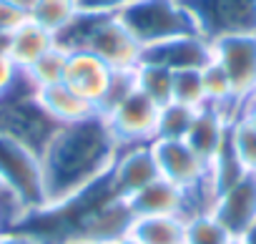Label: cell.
I'll return each instance as SVG.
<instances>
[{
	"mask_svg": "<svg viewBox=\"0 0 256 244\" xmlns=\"http://www.w3.org/2000/svg\"><path fill=\"white\" fill-rule=\"evenodd\" d=\"M6 229V224H3V216H0V231H3Z\"/></svg>",
	"mask_w": 256,
	"mask_h": 244,
	"instance_id": "obj_34",
	"label": "cell"
},
{
	"mask_svg": "<svg viewBox=\"0 0 256 244\" xmlns=\"http://www.w3.org/2000/svg\"><path fill=\"white\" fill-rule=\"evenodd\" d=\"M158 111H161V106L134 86L100 116L106 118L116 144L120 149H126V146L151 144L156 139Z\"/></svg>",
	"mask_w": 256,
	"mask_h": 244,
	"instance_id": "obj_7",
	"label": "cell"
},
{
	"mask_svg": "<svg viewBox=\"0 0 256 244\" xmlns=\"http://www.w3.org/2000/svg\"><path fill=\"white\" fill-rule=\"evenodd\" d=\"M206 41L256 33V0H184Z\"/></svg>",
	"mask_w": 256,
	"mask_h": 244,
	"instance_id": "obj_8",
	"label": "cell"
},
{
	"mask_svg": "<svg viewBox=\"0 0 256 244\" xmlns=\"http://www.w3.org/2000/svg\"><path fill=\"white\" fill-rule=\"evenodd\" d=\"M141 61L161 63L168 71L204 68L206 63L214 61V48H211V41H206L204 36L194 33V36H181V38L144 48V58Z\"/></svg>",
	"mask_w": 256,
	"mask_h": 244,
	"instance_id": "obj_12",
	"label": "cell"
},
{
	"mask_svg": "<svg viewBox=\"0 0 256 244\" xmlns=\"http://www.w3.org/2000/svg\"><path fill=\"white\" fill-rule=\"evenodd\" d=\"M226 244H244V241H241V236H231Z\"/></svg>",
	"mask_w": 256,
	"mask_h": 244,
	"instance_id": "obj_33",
	"label": "cell"
},
{
	"mask_svg": "<svg viewBox=\"0 0 256 244\" xmlns=\"http://www.w3.org/2000/svg\"><path fill=\"white\" fill-rule=\"evenodd\" d=\"M128 236L136 244H184L186 216H136Z\"/></svg>",
	"mask_w": 256,
	"mask_h": 244,
	"instance_id": "obj_17",
	"label": "cell"
},
{
	"mask_svg": "<svg viewBox=\"0 0 256 244\" xmlns=\"http://www.w3.org/2000/svg\"><path fill=\"white\" fill-rule=\"evenodd\" d=\"M80 16L78 0H33L28 6V21L50 31L56 38L70 28V23Z\"/></svg>",
	"mask_w": 256,
	"mask_h": 244,
	"instance_id": "obj_18",
	"label": "cell"
},
{
	"mask_svg": "<svg viewBox=\"0 0 256 244\" xmlns=\"http://www.w3.org/2000/svg\"><path fill=\"white\" fill-rule=\"evenodd\" d=\"M63 83L86 98L98 113H106L120 96L134 88V73H116L86 48H68Z\"/></svg>",
	"mask_w": 256,
	"mask_h": 244,
	"instance_id": "obj_4",
	"label": "cell"
},
{
	"mask_svg": "<svg viewBox=\"0 0 256 244\" xmlns=\"http://www.w3.org/2000/svg\"><path fill=\"white\" fill-rule=\"evenodd\" d=\"M56 244H98V241H90V239H86V236H66V239H60V241H56Z\"/></svg>",
	"mask_w": 256,
	"mask_h": 244,
	"instance_id": "obj_30",
	"label": "cell"
},
{
	"mask_svg": "<svg viewBox=\"0 0 256 244\" xmlns=\"http://www.w3.org/2000/svg\"><path fill=\"white\" fill-rule=\"evenodd\" d=\"M118 151L120 146L100 113L60 126L40 154L48 196L46 209L60 206L103 181Z\"/></svg>",
	"mask_w": 256,
	"mask_h": 244,
	"instance_id": "obj_1",
	"label": "cell"
},
{
	"mask_svg": "<svg viewBox=\"0 0 256 244\" xmlns=\"http://www.w3.org/2000/svg\"><path fill=\"white\" fill-rule=\"evenodd\" d=\"M36 101L40 103V108L56 121L58 126H68V124H78L90 116H96L98 111L80 98L73 88H68L66 83H56L48 88H38L36 91Z\"/></svg>",
	"mask_w": 256,
	"mask_h": 244,
	"instance_id": "obj_15",
	"label": "cell"
},
{
	"mask_svg": "<svg viewBox=\"0 0 256 244\" xmlns=\"http://www.w3.org/2000/svg\"><path fill=\"white\" fill-rule=\"evenodd\" d=\"M241 241H244V244H256V224H254L248 231L241 234Z\"/></svg>",
	"mask_w": 256,
	"mask_h": 244,
	"instance_id": "obj_31",
	"label": "cell"
},
{
	"mask_svg": "<svg viewBox=\"0 0 256 244\" xmlns=\"http://www.w3.org/2000/svg\"><path fill=\"white\" fill-rule=\"evenodd\" d=\"M20 81V68L10 61L6 48H0V96H6Z\"/></svg>",
	"mask_w": 256,
	"mask_h": 244,
	"instance_id": "obj_27",
	"label": "cell"
},
{
	"mask_svg": "<svg viewBox=\"0 0 256 244\" xmlns=\"http://www.w3.org/2000/svg\"><path fill=\"white\" fill-rule=\"evenodd\" d=\"M66 63H68V48L60 46V43H56L48 53H43L36 63H30L23 71V78L28 81V86L33 91L48 88V86H56V83H63Z\"/></svg>",
	"mask_w": 256,
	"mask_h": 244,
	"instance_id": "obj_19",
	"label": "cell"
},
{
	"mask_svg": "<svg viewBox=\"0 0 256 244\" xmlns=\"http://www.w3.org/2000/svg\"><path fill=\"white\" fill-rule=\"evenodd\" d=\"M58 129L60 126L36 101V91L28 86V81L23 86V71H20V81L6 96H0V134L43 154V149L48 146V141Z\"/></svg>",
	"mask_w": 256,
	"mask_h": 244,
	"instance_id": "obj_5",
	"label": "cell"
},
{
	"mask_svg": "<svg viewBox=\"0 0 256 244\" xmlns=\"http://www.w3.org/2000/svg\"><path fill=\"white\" fill-rule=\"evenodd\" d=\"M116 16L144 48L198 33V26L184 0H138Z\"/></svg>",
	"mask_w": 256,
	"mask_h": 244,
	"instance_id": "obj_3",
	"label": "cell"
},
{
	"mask_svg": "<svg viewBox=\"0 0 256 244\" xmlns=\"http://www.w3.org/2000/svg\"><path fill=\"white\" fill-rule=\"evenodd\" d=\"M0 184L23 201L28 216L43 211L48 204L40 154L6 134H0Z\"/></svg>",
	"mask_w": 256,
	"mask_h": 244,
	"instance_id": "obj_6",
	"label": "cell"
},
{
	"mask_svg": "<svg viewBox=\"0 0 256 244\" xmlns=\"http://www.w3.org/2000/svg\"><path fill=\"white\" fill-rule=\"evenodd\" d=\"M66 48H86L98 56L116 73H134L144 58V46L123 26L118 16H88L80 13L70 28L58 36Z\"/></svg>",
	"mask_w": 256,
	"mask_h": 244,
	"instance_id": "obj_2",
	"label": "cell"
},
{
	"mask_svg": "<svg viewBox=\"0 0 256 244\" xmlns=\"http://www.w3.org/2000/svg\"><path fill=\"white\" fill-rule=\"evenodd\" d=\"M228 124H231V121H228L221 111H216V108H211V106H204V108L196 111L194 124H191V129H188V134H186L184 141H186L206 164H211L214 156L221 151L226 136H228Z\"/></svg>",
	"mask_w": 256,
	"mask_h": 244,
	"instance_id": "obj_14",
	"label": "cell"
},
{
	"mask_svg": "<svg viewBox=\"0 0 256 244\" xmlns=\"http://www.w3.org/2000/svg\"><path fill=\"white\" fill-rule=\"evenodd\" d=\"M231 234L211 211H196L186 216V239L184 244H226Z\"/></svg>",
	"mask_w": 256,
	"mask_h": 244,
	"instance_id": "obj_23",
	"label": "cell"
},
{
	"mask_svg": "<svg viewBox=\"0 0 256 244\" xmlns=\"http://www.w3.org/2000/svg\"><path fill=\"white\" fill-rule=\"evenodd\" d=\"M28 21V8L16 0H0V48H6L10 33H16Z\"/></svg>",
	"mask_w": 256,
	"mask_h": 244,
	"instance_id": "obj_25",
	"label": "cell"
},
{
	"mask_svg": "<svg viewBox=\"0 0 256 244\" xmlns=\"http://www.w3.org/2000/svg\"><path fill=\"white\" fill-rule=\"evenodd\" d=\"M211 214L224 224L231 236H241L256 224V174H244L236 184L224 189L214 204Z\"/></svg>",
	"mask_w": 256,
	"mask_h": 244,
	"instance_id": "obj_11",
	"label": "cell"
},
{
	"mask_svg": "<svg viewBox=\"0 0 256 244\" xmlns=\"http://www.w3.org/2000/svg\"><path fill=\"white\" fill-rule=\"evenodd\" d=\"M214 61L224 68L231 81L234 96L244 111V106L256 98V33L226 36L211 41Z\"/></svg>",
	"mask_w": 256,
	"mask_h": 244,
	"instance_id": "obj_9",
	"label": "cell"
},
{
	"mask_svg": "<svg viewBox=\"0 0 256 244\" xmlns=\"http://www.w3.org/2000/svg\"><path fill=\"white\" fill-rule=\"evenodd\" d=\"M196 111L198 108H188V106H181L176 101L161 106L158 124H156V139H161V141H184L191 124H194Z\"/></svg>",
	"mask_w": 256,
	"mask_h": 244,
	"instance_id": "obj_21",
	"label": "cell"
},
{
	"mask_svg": "<svg viewBox=\"0 0 256 244\" xmlns=\"http://www.w3.org/2000/svg\"><path fill=\"white\" fill-rule=\"evenodd\" d=\"M126 201L131 206L134 216H168V214L188 216L191 214L188 194L181 186H176L161 176L156 181H151L148 186H144L141 191H136Z\"/></svg>",
	"mask_w": 256,
	"mask_h": 244,
	"instance_id": "obj_13",
	"label": "cell"
},
{
	"mask_svg": "<svg viewBox=\"0 0 256 244\" xmlns=\"http://www.w3.org/2000/svg\"><path fill=\"white\" fill-rule=\"evenodd\" d=\"M158 179V166L151 144L126 146L118 151L110 171L106 174V189L116 199H131L136 191Z\"/></svg>",
	"mask_w": 256,
	"mask_h": 244,
	"instance_id": "obj_10",
	"label": "cell"
},
{
	"mask_svg": "<svg viewBox=\"0 0 256 244\" xmlns=\"http://www.w3.org/2000/svg\"><path fill=\"white\" fill-rule=\"evenodd\" d=\"M171 83H174V71H168L161 63L141 61L134 71V86L158 106L171 103Z\"/></svg>",
	"mask_w": 256,
	"mask_h": 244,
	"instance_id": "obj_20",
	"label": "cell"
},
{
	"mask_svg": "<svg viewBox=\"0 0 256 244\" xmlns=\"http://www.w3.org/2000/svg\"><path fill=\"white\" fill-rule=\"evenodd\" d=\"M56 43H58V38H56L50 31L40 28V26L33 23V21H26L16 33L8 36V41H6V53L10 56V61H13L20 71H26V68H28L30 63H36L43 53H48Z\"/></svg>",
	"mask_w": 256,
	"mask_h": 244,
	"instance_id": "obj_16",
	"label": "cell"
},
{
	"mask_svg": "<svg viewBox=\"0 0 256 244\" xmlns=\"http://www.w3.org/2000/svg\"><path fill=\"white\" fill-rule=\"evenodd\" d=\"M241 116H244V118L248 121V124H251V126L256 129V98H251V101H248V103L244 106V111H241Z\"/></svg>",
	"mask_w": 256,
	"mask_h": 244,
	"instance_id": "obj_29",
	"label": "cell"
},
{
	"mask_svg": "<svg viewBox=\"0 0 256 244\" xmlns=\"http://www.w3.org/2000/svg\"><path fill=\"white\" fill-rule=\"evenodd\" d=\"M228 146L244 171L256 174V129L244 116H236L228 124Z\"/></svg>",
	"mask_w": 256,
	"mask_h": 244,
	"instance_id": "obj_22",
	"label": "cell"
},
{
	"mask_svg": "<svg viewBox=\"0 0 256 244\" xmlns=\"http://www.w3.org/2000/svg\"><path fill=\"white\" fill-rule=\"evenodd\" d=\"M108 244H136L131 236H120V239H116V241H108Z\"/></svg>",
	"mask_w": 256,
	"mask_h": 244,
	"instance_id": "obj_32",
	"label": "cell"
},
{
	"mask_svg": "<svg viewBox=\"0 0 256 244\" xmlns=\"http://www.w3.org/2000/svg\"><path fill=\"white\" fill-rule=\"evenodd\" d=\"M134 3H138V0H78V8L88 16H116Z\"/></svg>",
	"mask_w": 256,
	"mask_h": 244,
	"instance_id": "obj_26",
	"label": "cell"
},
{
	"mask_svg": "<svg viewBox=\"0 0 256 244\" xmlns=\"http://www.w3.org/2000/svg\"><path fill=\"white\" fill-rule=\"evenodd\" d=\"M171 101H176V103H181V106H188V108H204V106H206L204 81H201V68L174 71Z\"/></svg>",
	"mask_w": 256,
	"mask_h": 244,
	"instance_id": "obj_24",
	"label": "cell"
},
{
	"mask_svg": "<svg viewBox=\"0 0 256 244\" xmlns=\"http://www.w3.org/2000/svg\"><path fill=\"white\" fill-rule=\"evenodd\" d=\"M0 244H43L33 231L18 226V229H3L0 231Z\"/></svg>",
	"mask_w": 256,
	"mask_h": 244,
	"instance_id": "obj_28",
	"label": "cell"
}]
</instances>
